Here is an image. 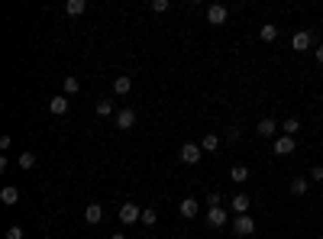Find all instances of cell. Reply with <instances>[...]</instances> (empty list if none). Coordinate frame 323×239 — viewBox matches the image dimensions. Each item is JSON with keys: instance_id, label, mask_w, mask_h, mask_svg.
<instances>
[{"instance_id": "obj_1", "label": "cell", "mask_w": 323, "mask_h": 239, "mask_svg": "<svg viewBox=\"0 0 323 239\" xmlns=\"http://www.w3.org/2000/svg\"><path fill=\"white\" fill-rule=\"evenodd\" d=\"M117 217L123 220V226H133V223L142 220V207H136V203H123V207L117 210Z\"/></svg>"}, {"instance_id": "obj_2", "label": "cell", "mask_w": 323, "mask_h": 239, "mask_svg": "<svg viewBox=\"0 0 323 239\" xmlns=\"http://www.w3.org/2000/svg\"><path fill=\"white\" fill-rule=\"evenodd\" d=\"M200 152H204V149H200L197 143H185V146H181V162H185V165H200Z\"/></svg>"}, {"instance_id": "obj_3", "label": "cell", "mask_w": 323, "mask_h": 239, "mask_svg": "<svg viewBox=\"0 0 323 239\" xmlns=\"http://www.w3.org/2000/svg\"><path fill=\"white\" fill-rule=\"evenodd\" d=\"M233 233H236V236H252V233H256V220H252L249 214L236 217V220H233Z\"/></svg>"}, {"instance_id": "obj_4", "label": "cell", "mask_w": 323, "mask_h": 239, "mask_svg": "<svg viewBox=\"0 0 323 239\" xmlns=\"http://www.w3.org/2000/svg\"><path fill=\"white\" fill-rule=\"evenodd\" d=\"M178 214L185 217V220H194L197 214H200V203H197V197H185L178 203Z\"/></svg>"}, {"instance_id": "obj_5", "label": "cell", "mask_w": 323, "mask_h": 239, "mask_svg": "<svg viewBox=\"0 0 323 239\" xmlns=\"http://www.w3.org/2000/svg\"><path fill=\"white\" fill-rule=\"evenodd\" d=\"M272 149H275V155H291L294 152V136H275V143H272Z\"/></svg>"}, {"instance_id": "obj_6", "label": "cell", "mask_w": 323, "mask_h": 239, "mask_svg": "<svg viewBox=\"0 0 323 239\" xmlns=\"http://www.w3.org/2000/svg\"><path fill=\"white\" fill-rule=\"evenodd\" d=\"M249 207H252V200H249V194H236V197L230 200V210L236 217H246L249 214Z\"/></svg>"}, {"instance_id": "obj_7", "label": "cell", "mask_w": 323, "mask_h": 239, "mask_svg": "<svg viewBox=\"0 0 323 239\" xmlns=\"http://www.w3.org/2000/svg\"><path fill=\"white\" fill-rule=\"evenodd\" d=\"M256 132L262 139H275L278 136V123L272 120V117H265V120H259V126H256Z\"/></svg>"}, {"instance_id": "obj_8", "label": "cell", "mask_w": 323, "mask_h": 239, "mask_svg": "<svg viewBox=\"0 0 323 239\" xmlns=\"http://www.w3.org/2000/svg\"><path fill=\"white\" fill-rule=\"evenodd\" d=\"M207 226H213V229L226 226V210L223 207H210V210H207Z\"/></svg>"}, {"instance_id": "obj_9", "label": "cell", "mask_w": 323, "mask_h": 239, "mask_svg": "<svg viewBox=\"0 0 323 239\" xmlns=\"http://www.w3.org/2000/svg\"><path fill=\"white\" fill-rule=\"evenodd\" d=\"M291 46H294V52H307V49L313 46V36H310V32H307V29H304V32H294V39H291Z\"/></svg>"}, {"instance_id": "obj_10", "label": "cell", "mask_w": 323, "mask_h": 239, "mask_svg": "<svg viewBox=\"0 0 323 239\" xmlns=\"http://www.w3.org/2000/svg\"><path fill=\"white\" fill-rule=\"evenodd\" d=\"M226 16H230V13H226V7H220V4L207 7V20H210L213 26H223V23H226Z\"/></svg>"}, {"instance_id": "obj_11", "label": "cell", "mask_w": 323, "mask_h": 239, "mask_svg": "<svg viewBox=\"0 0 323 239\" xmlns=\"http://www.w3.org/2000/svg\"><path fill=\"white\" fill-rule=\"evenodd\" d=\"M133 123H136V110L123 107V110L117 113V129H133Z\"/></svg>"}, {"instance_id": "obj_12", "label": "cell", "mask_w": 323, "mask_h": 239, "mask_svg": "<svg viewBox=\"0 0 323 239\" xmlns=\"http://www.w3.org/2000/svg\"><path fill=\"white\" fill-rule=\"evenodd\" d=\"M68 107H71V100H68L65 94H58V97H52V100H49V110L55 113V117H62V113H68Z\"/></svg>"}, {"instance_id": "obj_13", "label": "cell", "mask_w": 323, "mask_h": 239, "mask_svg": "<svg viewBox=\"0 0 323 239\" xmlns=\"http://www.w3.org/2000/svg\"><path fill=\"white\" fill-rule=\"evenodd\" d=\"M84 220H87V223H100V220H103V207H100V203H87V207H84Z\"/></svg>"}, {"instance_id": "obj_14", "label": "cell", "mask_w": 323, "mask_h": 239, "mask_svg": "<svg viewBox=\"0 0 323 239\" xmlns=\"http://www.w3.org/2000/svg\"><path fill=\"white\" fill-rule=\"evenodd\" d=\"M0 200H4L7 207H13V203H20V188H13V184H7V188L0 191Z\"/></svg>"}, {"instance_id": "obj_15", "label": "cell", "mask_w": 323, "mask_h": 239, "mask_svg": "<svg viewBox=\"0 0 323 239\" xmlns=\"http://www.w3.org/2000/svg\"><path fill=\"white\" fill-rule=\"evenodd\" d=\"M259 39H262V42H275V39H278V26H275V23H262Z\"/></svg>"}, {"instance_id": "obj_16", "label": "cell", "mask_w": 323, "mask_h": 239, "mask_svg": "<svg viewBox=\"0 0 323 239\" xmlns=\"http://www.w3.org/2000/svg\"><path fill=\"white\" fill-rule=\"evenodd\" d=\"M200 149H204V152H217V149H220V136H217V132H207V136L200 139Z\"/></svg>"}, {"instance_id": "obj_17", "label": "cell", "mask_w": 323, "mask_h": 239, "mask_svg": "<svg viewBox=\"0 0 323 239\" xmlns=\"http://www.w3.org/2000/svg\"><path fill=\"white\" fill-rule=\"evenodd\" d=\"M87 10V0H68V4H65V13L68 16H81Z\"/></svg>"}, {"instance_id": "obj_18", "label": "cell", "mask_w": 323, "mask_h": 239, "mask_svg": "<svg viewBox=\"0 0 323 239\" xmlns=\"http://www.w3.org/2000/svg\"><path fill=\"white\" fill-rule=\"evenodd\" d=\"M281 132H284V136H298V132H301V120L298 117H288L281 123Z\"/></svg>"}, {"instance_id": "obj_19", "label": "cell", "mask_w": 323, "mask_h": 239, "mask_svg": "<svg viewBox=\"0 0 323 239\" xmlns=\"http://www.w3.org/2000/svg\"><path fill=\"white\" fill-rule=\"evenodd\" d=\"M139 223H146V226H155V223H159V210H155V207H142V220H139Z\"/></svg>"}, {"instance_id": "obj_20", "label": "cell", "mask_w": 323, "mask_h": 239, "mask_svg": "<svg viewBox=\"0 0 323 239\" xmlns=\"http://www.w3.org/2000/svg\"><path fill=\"white\" fill-rule=\"evenodd\" d=\"M307 188H310L307 178H294V181H291V194H294V197H304V194H307Z\"/></svg>"}, {"instance_id": "obj_21", "label": "cell", "mask_w": 323, "mask_h": 239, "mask_svg": "<svg viewBox=\"0 0 323 239\" xmlns=\"http://www.w3.org/2000/svg\"><path fill=\"white\" fill-rule=\"evenodd\" d=\"M129 87H133V78H117V81H113V94H129Z\"/></svg>"}, {"instance_id": "obj_22", "label": "cell", "mask_w": 323, "mask_h": 239, "mask_svg": "<svg viewBox=\"0 0 323 239\" xmlns=\"http://www.w3.org/2000/svg\"><path fill=\"white\" fill-rule=\"evenodd\" d=\"M249 178V168L246 165H233L230 168V181H246Z\"/></svg>"}, {"instance_id": "obj_23", "label": "cell", "mask_w": 323, "mask_h": 239, "mask_svg": "<svg viewBox=\"0 0 323 239\" xmlns=\"http://www.w3.org/2000/svg\"><path fill=\"white\" fill-rule=\"evenodd\" d=\"M62 91H65V97H75L78 91H81V84H78V78H65V84H62Z\"/></svg>"}, {"instance_id": "obj_24", "label": "cell", "mask_w": 323, "mask_h": 239, "mask_svg": "<svg viewBox=\"0 0 323 239\" xmlns=\"http://www.w3.org/2000/svg\"><path fill=\"white\" fill-rule=\"evenodd\" d=\"M20 168H26V172H29V168H36V155H32V152H23V155H20Z\"/></svg>"}, {"instance_id": "obj_25", "label": "cell", "mask_w": 323, "mask_h": 239, "mask_svg": "<svg viewBox=\"0 0 323 239\" xmlns=\"http://www.w3.org/2000/svg\"><path fill=\"white\" fill-rule=\"evenodd\" d=\"M113 113V100H97V117H110Z\"/></svg>"}, {"instance_id": "obj_26", "label": "cell", "mask_w": 323, "mask_h": 239, "mask_svg": "<svg viewBox=\"0 0 323 239\" xmlns=\"http://www.w3.org/2000/svg\"><path fill=\"white\" fill-rule=\"evenodd\" d=\"M152 13H165V10H168V0H152Z\"/></svg>"}, {"instance_id": "obj_27", "label": "cell", "mask_w": 323, "mask_h": 239, "mask_svg": "<svg viewBox=\"0 0 323 239\" xmlns=\"http://www.w3.org/2000/svg\"><path fill=\"white\" fill-rule=\"evenodd\" d=\"M26 233H23V229L20 226H10V229H7V239H23Z\"/></svg>"}, {"instance_id": "obj_28", "label": "cell", "mask_w": 323, "mask_h": 239, "mask_svg": "<svg viewBox=\"0 0 323 239\" xmlns=\"http://www.w3.org/2000/svg\"><path fill=\"white\" fill-rule=\"evenodd\" d=\"M207 203H210V207H220V194L210 191V194H207Z\"/></svg>"}, {"instance_id": "obj_29", "label": "cell", "mask_w": 323, "mask_h": 239, "mask_svg": "<svg viewBox=\"0 0 323 239\" xmlns=\"http://www.w3.org/2000/svg\"><path fill=\"white\" fill-rule=\"evenodd\" d=\"M310 181H323V168H320V165L310 168Z\"/></svg>"}, {"instance_id": "obj_30", "label": "cell", "mask_w": 323, "mask_h": 239, "mask_svg": "<svg viewBox=\"0 0 323 239\" xmlns=\"http://www.w3.org/2000/svg\"><path fill=\"white\" fill-rule=\"evenodd\" d=\"M236 139H239V129H236V126L226 129V143H236Z\"/></svg>"}, {"instance_id": "obj_31", "label": "cell", "mask_w": 323, "mask_h": 239, "mask_svg": "<svg viewBox=\"0 0 323 239\" xmlns=\"http://www.w3.org/2000/svg\"><path fill=\"white\" fill-rule=\"evenodd\" d=\"M313 58H317L320 65H323V46H317V49H313Z\"/></svg>"}, {"instance_id": "obj_32", "label": "cell", "mask_w": 323, "mask_h": 239, "mask_svg": "<svg viewBox=\"0 0 323 239\" xmlns=\"http://www.w3.org/2000/svg\"><path fill=\"white\" fill-rule=\"evenodd\" d=\"M110 239H126V233H113V236H110Z\"/></svg>"}]
</instances>
